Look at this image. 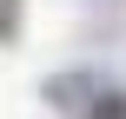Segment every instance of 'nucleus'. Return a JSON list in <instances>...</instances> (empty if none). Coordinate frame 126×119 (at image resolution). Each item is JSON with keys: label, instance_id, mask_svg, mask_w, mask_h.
Returning <instances> with one entry per match:
<instances>
[{"label": "nucleus", "instance_id": "f257e3e1", "mask_svg": "<svg viewBox=\"0 0 126 119\" xmlns=\"http://www.w3.org/2000/svg\"><path fill=\"white\" fill-rule=\"evenodd\" d=\"M80 119H126V93H113V86H106V93H100Z\"/></svg>", "mask_w": 126, "mask_h": 119}]
</instances>
